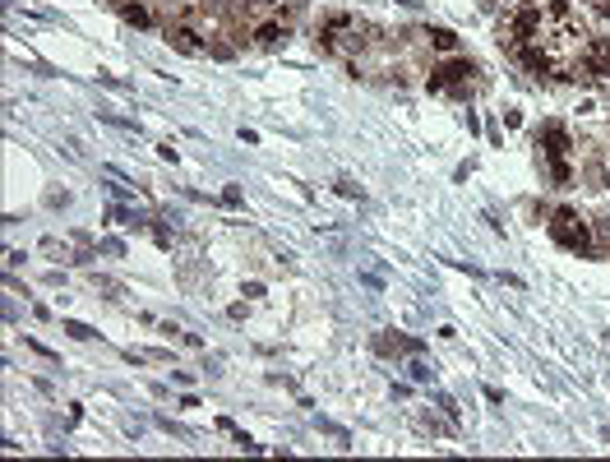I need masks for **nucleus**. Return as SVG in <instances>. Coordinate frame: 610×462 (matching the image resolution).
I'll return each mask as SVG.
<instances>
[{"label":"nucleus","instance_id":"nucleus-6","mask_svg":"<svg viewBox=\"0 0 610 462\" xmlns=\"http://www.w3.org/2000/svg\"><path fill=\"white\" fill-rule=\"evenodd\" d=\"M120 19L135 23V28H153V10L144 5V0H120Z\"/></svg>","mask_w":610,"mask_h":462},{"label":"nucleus","instance_id":"nucleus-1","mask_svg":"<svg viewBox=\"0 0 610 462\" xmlns=\"http://www.w3.org/2000/svg\"><path fill=\"white\" fill-rule=\"evenodd\" d=\"M550 236H555V245L574 250V254H587V250H592V226H587L574 208H559V213H555Z\"/></svg>","mask_w":610,"mask_h":462},{"label":"nucleus","instance_id":"nucleus-2","mask_svg":"<svg viewBox=\"0 0 610 462\" xmlns=\"http://www.w3.org/2000/svg\"><path fill=\"white\" fill-rule=\"evenodd\" d=\"M472 79H476V65H472V60H444L439 69H430L426 88L444 97V93H463V88H467Z\"/></svg>","mask_w":610,"mask_h":462},{"label":"nucleus","instance_id":"nucleus-4","mask_svg":"<svg viewBox=\"0 0 610 462\" xmlns=\"http://www.w3.org/2000/svg\"><path fill=\"white\" fill-rule=\"evenodd\" d=\"M194 37H199V32H194V28H185V23H176V28H167V42H172L176 51H185V56H199V51H203V47L194 42Z\"/></svg>","mask_w":610,"mask_h":462},{"label":"nucleus","instance_id":"nucleus-11","mask_svg":"<svg viewBox=\"0 0 610 462\" xmlns=\"http://www.w3.org/2000/svg\"><path fill=\"white\" fill-rule=\"evenodd\" d=\"M250 5H259V10H273V5H282V0H250Z\"/></svg>","mask_w":610,"mask_h":462},{"label":"nucleus","instance_id":"nucleus-5","mask_svg":"<svg viewBox=\"0 0 610 462\" xmlns=\"http://www.w3.org/2000/svg\"><path fill=\"white\" fill-rule=\"evenodd\" d=\"M583 69L587 74H610V42H596L583 51Z\"/></svg>","mask_w":610,"mask_h":462},{"label":"nucleus","instance_id":"nucleus-12","mask_svg":"<svg viewBox=\"0 0 610 462\" xmlns=\"http://www.w3.org/2000/svg\"><path fill=\"white\" fill-rule=\"evenodd\" d=\"M605 337H610V333H605Z\"/></svg>","mask_w":610,"mask_h":462},{"label":"nucleus","instance_id":"nucleus-9","mask_svg":"<svg viewBox=\"0 0 610 462\" xmlns=\"http://www.w3.org/2000/svg\"><path fill=\"white\" fill-rule=\"evenodd\" d=\"M407 374H412L417 383H426V379H435V370H430L426 361H412V365H407Z\"/></svg>","mask_w":610,"mask_h":462},{"label":"nucleus","instance_id":"nucleus-3","mask_svg":"<svg viewBox=\"0 0 610 462\" xmlns=\"http://www.w3.org/2000/svg\"><path fill=\"white\" fill-rule=\"evenodd\" d=\"M546 158H550V176H555L559 185L574 180V171H568V134H564L559 125L546 130Z\"/></svg>","mask_w":610,"mask_h":462},{"label":"nucleus","instance_id":"nucleus-8","mask_svg":"<svg viewBox=\"0 0 610 462\" xmlns=\"http://www.w3.org/2000/svg\"><path fill=\"white\" fill-rule=\"evenodd\" d=\"M426 37H430V47H435V51H444V56H454V51H458V32H454V28H430Z\"/></svg>","mask_w":610,"mask_h":462},{"label":"nucleus","instance_id":"nucleus-7","mask_svg":"<svg viewBox=\"0 0 610 462\" xmlns=\"http://www.w3.org/2000/svg\"><path fill=\"white\" fill-rule=\"evenodd\" d=\"M255 42H259V47H277V42H287V23H277V19L259 23V28H255Z\"/></svg>","mask_w":610,"mask_h":462},{"label":"nucleus","instance_id":"nucleus-10","mask_svg":"<svg viewBox=\"0 0 610 462\" xmlns=\"http://www.w3.org/2000/svg\"><path fill=\"white\" fill-rule=\"evenodd\" d=\"M65 333H70V337H79V342H89V337H93V328H84V324H65Z\"/></svg>","mask_w":610,"mask_h":462}]
</instances>
